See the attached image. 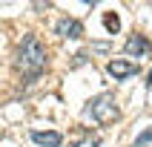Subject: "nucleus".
<instances>
[{
	"mask_svg": "<svg viewBox=\"0 0 152 147\" xmlns=\"http://www.w3.org/2000/svg\"><path fill=\"white\" fill-rule=\"evenodd\" d=\"M17 69L29 81H34L46 69V46L34 35H26L23 41H20V46H17Z\"/></svg>",
	"mask_w": 152,
	"mask_h": 147,
	"instance_id": "1",
	"label": "nucleus"
},
{
	"mask_svg": "<svg viewBox=\"0 0 152 147\" xmlns=\"http://www.w3.org/2000/svg\"><path fill=\"white\" fill-rule=\"evenodd\" d=\"M118 115H121V110L112 92H101L86 104V118L98 121V124H112V121H118Z\"/></svg>",
	"mask_w": 152,
	"mask_h": 147,
	"instance_id": "2",
	"label": "nucleus"
},
{
	"mask_svg": "<svg viewBox=\"0 0 152 147\" xmlns=\"http://www.w3.org/2000/svg\"><path fill=\"white\" fill-rule=\"evenodd\" d=\"M106 72H109L115 81H124V78L138 75V64H132V61H124V58H112L109 64H106Z\"/></svg>",
	"mask_w": 152,
	"mask_h": 147,
	"instance_id": "3",
	"label": "nucleus"
},
{
	"mask_svg": "<svg viewBox=\"0 0 152 147\" xmlns=\"http://www.w3.org/2000/svg\"><path fill=\"white\" fill-rule=\"evenodd\" d=\"M124 49H126L129 58H146V55L152 52V43H149L146 35H132V38L124 43Z\"/></svg>",
	"mask_w": 152,
	"mask_h": 147,
	"instance_id": "4",
	"label": "nucleus"
},
{
	"mask_svg": "<svg viewBox=\"0 0 152 147\" xmlns=\"http://www.w3.org/2000/svg\"><path fill=\"white\" fill-rule=\"evenodd\" d=\"M55 32L60 38H69V41H77V38H83V23L75 20V17H60L58 26H55Z\"/></svg>",
	"mask_w": 152,
	"mask_h": 147,
	"instance_id": "5",
	"label": "nucleus"
},
{
	"mask_svg": "<svg viewBox=\"0 0 152 147\" xmlns=\"http://www.w3.org/2000/svg\"><path fill=\"white\" fill-rule=\"evenodd\" d=\"M32 141L40 147H60L63 144V136L58 130H32Z\"/></svg>",
	"mask_w": 152,
	"mask_h": 147,
	"instance_id": "6",
	"label": "nucleus"
},
{
	"mask_svg": "<svg viewBox=\"0 0 152 147\" xmlns=\"http://www.w3.org/2000/svg\"><path fill=\"white\" fill-rule=\"evenodd\" d=\"M103 26H106V32H109V35H118V29H121V17L115 15V12H106V15H103Z\"/></svg>",
	"mask_w": 152,
	"mask_h": 147,
	"instance_id": "7",
	"label": "nucleus"
},
{
	"mask_svg": "<svg viewBox=\"0 0 152 147\" xmlns=\"http://www.w3.org/2000/svg\"><path fill=\"white\" fill-rule=\"evenodd\" d=\"M152 141V127H146L144 133H141V136H138V141H135V147H146Z\"/></svg>",
	"mask_w": 152,
	"mask_h": 147,
	"instance_id": "8",
	"label": "nucleus"
},
{
	"mask_svg": "<svg viewBox=\"0 0 152 147\" xmlns=\"http://www.w3.org/2000/svg\"><path fill=\"white\" fill-rule=\"evenodd\" d=\"M75 147H101V138H98V136H86L83 141H77Z\"/></svg>",
	"mask_w": 152,
	"mask_h": 147,
	"instance_id": "9",
	"label": "nucleus"
},
{
	"mask_svg": "<svg viewBox=\"0 0 152 147\" xmlns=\"http://www.w3.org/2000/svg\"><path fill=\"white\" fill-rule=\"evenodd\" d=\"M86 61H89V58H86V52H77V55H75V61H72V66H83Z\"/></svg>",
	"mask_w": 152,
	"mask_h": 147,
	"instance_id": "10",
	"label": "nucleus"
},
{
	"mask_svg": "<svg viewBox=\"0 0 152 147\" xmlns=\"http://www.w3.org/2000/svg\"><path fill=\"white\" fill-rule=\"evenodd\" d=\"M146 86H149V89H152V72H149V81H146Z\"/></svg>",
	"mask_w": 152,
	"mask_h": 147,
	"instance_id": "11",
	"label": "nucleus"
}]
</instances>
